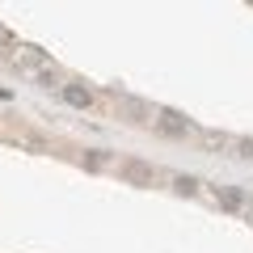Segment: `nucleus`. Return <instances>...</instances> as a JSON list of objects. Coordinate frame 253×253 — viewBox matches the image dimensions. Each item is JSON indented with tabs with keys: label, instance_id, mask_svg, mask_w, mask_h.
Listing matches in <instances>:
<instances>
[{
	"label": "nucleus",
	"instance_id": "nucleus-1",
	"mask_svg": "<svg viewBox=\"0 0 253 253\" xmlns=\"http://www.w3.org/2000/svg\"><path fill=\"white\" fill-rule=\"evenodd\" d=\"M152 123L161 126V135H173V139H181V135L190 131V123H186V118L177 114V110H161V114H156Z\"/></svg>",
	"mask_w": 253,
	"mask_h": 253
},
{
	"label": "nucleus",
	"instance_id": "nucleus-9",
	"mask_svg": "<svg viewBox=\"0 0 253 253\" xmlns=\"http://www.w3.org/2000/svg\"><path fill=\"white\" fill-rule=\"evenodd\" d=\"M84 165H89V169H110V156L106 152H89V156H84Z\"/></svg>",
	"mask_w": 253,
	"mask_h": 253
},
{
	"label": "nucleus",
	"instance_id": "nucleus-8",
	"mask_svg": "<svg viewBox=\"0 0 253 253\" xmlns=\"http://www.w3.org/2000/svg\"><path fill=\"white\" fill-rule=\"evenodd\" d=\"M203 144H207V148H228L232 139H228V135H219V131H203Z\"/></svg>",
	"mask_w": 253,
	"mask_h": 253
},
{
	"label": "nucleus",
	"instance_id": "nucleus-4",
	"mask_svg": "<svg viewBox=\"0 0 253 253\" xmlns=\"http://www.w3.org/2000/svg\"><path fill=\"white\" fill-rule=\"evenodd\" d=\"M114 101H118V110H123L131 123H148V118H152V110H148L144 101H135V97H114Z\"/></svg>",
	"mask_w": 253,
	"mask_h": 253
},
{
	"label": "nucleus",
	"instance_id": "nucleus-7",
	"mask_svg": "<svg viewBox=\"0 0 253 253\" xmlns=\"http://www.w3.org/2000/svg\"><path fill=\"white\" fill-rule=\"evenodd\" d=\"M34 81H38V84H46V89H51V84H59V68H55V63H46V68H42V72L34 76Z\"/></svg>",
	"mask_w": 253,
	"mask_h": 253
},
{
	"label": "nucleus",
	"instance_id": "nucleus-6",
	"mask_svg": "<svg viewBox=\"0 0 253 253\" xmlns=\"http://www.w3.org/2000/svg\"><path fill=\"white\" fill-rule=\"evenodd\" d=\"M215 199H219V207H224V211H241L245 207L241 190H232V186H215Z\"/></svg>",
	"mask_w": 253,
	"mask_h": 253
},
{
	"label": "nucleus",
	"instance_id": "nucleus-10",
	"mask_svg": "<svg viewBox=\"0 0 253 253\" xmlns=\"http://www.w3.org/2000/svg\"><path fill=\"white\" fill-rule=\"evenodd\" d=\"M173 186H177V194H194V190H199V181H194V177H177Z\"/></svg>",
	"mask_w": 253,
	"mask_h": 253
},
{
	"label": "nucleus",
	"instance_id": "nucleus-5",
	"mask_svg": "<svg viewBox=\"0 0 253 253\" xmlns=\"http://www.w3.org/2000/svg\"><path fill=\"white\" fill-rule=\"evenodd\" d=\"M63 101L76 106V110H84V106H93V93L84 89V84H63Z\"/></svg>",
	"mask_w": 253,
	"mask_h": 253
},
{
	"label": "nucleus",
	"instance_id": "nucleus-11",
	"mask_svg": "<svg viewBox=\"0 0 253 253\" xmlns=\"http://www.w3.org/2000/svg\"><path fill=\"white\" fill-rule=\"evenodd\" d=\"M249 224H253V207H249Z\"/></svg>",
	"mask_w": 253,
	"mask_h": 253
},
{
	"label": "nucleus",
	"instance_id": "nucleus-2",
	"mask_svg": "<svg viewBox=\"0 0 253 253\" xmlns=\"http://www.w3.org/2000/svg\"><path fill=\"white\" fill-rule=\"evenodd\" d=\"M13 63H17V72H26V76H38V72L46 68L42 51H34V46H21V51L13 55Z\"/></svg>",
	"mask_w": 253,
	"mask_h": 253
},
{
	"label": "nucleus",
	"instance_id": "nucleus-3",
	"mask_svg": "<svg viewBox=\"0 0 253 253\" xmlns=\"http://www.w3.org/2000/svg\"><path fill=\"white\" fill-rule=\"evenodd\" d=\"M123 177L135 181V186H152V181H156V169H148V165H139V161H126V165H123Z\"/></svg>",
	"mask_w": 253,
	"mask_h": 253
}]
</instances>
